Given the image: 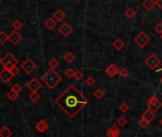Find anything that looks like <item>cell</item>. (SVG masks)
<instances>
[{"label": "cell", "instance_id": "obj_1", "mask_svg": "<svg viewBox=\"0 0 162 137\" xmlns=\"http://www.w3.org/2000/svg\"><path fill=\"white\" fill-rule=\"evenodd\" d=\"M88 103L89 100L74 85H69L55 99V104L71 119H73Z\"/></svg>", "mask_w": 162, "mask_h": 137}, {"label": "cell", "instance_id": "obj_2", "mask_svg": "<svg viewBox=\"0 0 162 137\" xmlns=\"http://www.w3.org/2000/svg\"><path fill=\"white\" fill-rule=\"evenodd\" d=\"M42 81L47 85L49 90H53L62 81V76L55 70L49 68L46 74L42 76Z\"/></svg>", "mask_w": 162, "mask_h": 137}, {"label": "cell", "instance_id": "obj_3", "mask_svg": "<svg viewBox=\"0 0 162 137\" xmlns=\"http://www.w3.org/2000/svg\"><path fill=\"white\" fill-rule=\"evenodd\" d=\"M134 41L140 49H144L148 45V43L150 42V37L145 33L140 31V33L135 37Z\"/></svg>", "mask_w": 162, "mask_h": 137}, {"label": "cell", "instance_id": "obj_4", "mask_svg": "<svg viewBox=\"0 0 162 137\" xmlns=\"http://www.w3.org/2000/svg\"><path fill=\"white\" fill-rule=\"evenodd\" d=\"M146 105L148 107V109H150V111H154V112L157 111L162 107L161 101H159V100L157 99V97L155 96V95H153V96H151L149 99H148Z\"/></svg>", "mask_w": 162, "mask_h": 137}, {"label": "cell", "instance_id": "obj_5", "mask_svg": "<svg viewBox=\"0 0 162 137\" xmlns=\"http://www.w3.org/2000/svg\"><path fill=\"white\" fill-rule=\"evenodd\" d=\"M36 68H37L36 64L30 58L26 59V60L21 64V68H23L26 74H32V72L36 70Z\"/></svg>", "mask_w": 162, "mask_h": 137}, {"label": "cell", "instance_id": "obj_6", "mask_svg": "<svg viewBox=\"0 0 162 137\" xmlns=\"http://www.w3.org/2000/svg\"><path fill=\"white\" fill-rule=\"evenodd\" d=\"M0 62H1V65L4 67L6 66L7 64H13L14 66H16L19 61L17 60V58H15V56L13 55L12 52H8L1 58V61Z\"/></svg>", "mask_w": 162, "mask_h": 137}, {"label": "cell", "instance_id": "obj_7", "mask_svg": "<svg viewBox=\"0 0 162 137\" xmlns=\"http://www.w3.org/2000/svg\"><path fill=\"white\" fill-rule=\"evenodd\" d=\"M145 64L150 68H156L157 66L160 65V60H159V58L156 55V54L152 53L151 55H149L147 57V59L145 60Z\"/></svg>", "mask_w": 162, "mask_h": 137}, {"label": "cell", "instance_id": "obj_8", "mask_svg": "<svg viewBox=\"0 0 162 137\" xmlns=\"http://www.w3.org/2000/svg\"><path fill=\"white\" fill-rule=\"evenodd\" d=\"M58 31H59V34H61L64 37H68V36L72 34V31H73V28H72L68 23L66 22L58 29Z\"/></svg>", "mask_w": 162, "mask_h": 137}, {"label": "cell", "instance_id": "obj_9", "mask_svg": "<svg viewBox=\"0 0 162 137\" xmlns=\"http://www.w3.org/2000/svg\"><path fill=\"white\" fill-rule=\"evenodd\" d=\"M27 88H28L31 93H37V91L42 88V84L38 79L33 78L30 82L27 84Z\"/></svg>", "mask_w": 162, "mask_h": 137}, {"label": "cell", "instance_id": "obj_10", "mask_svg": "<svg viewBox=\"0 0 162 137\" xmlns=\"http://www.w3.org/2000/svg\"><path fill=\"white\" fill-rule=\"evenodd\" d=\"M13 77L14 76L12 75V71L9 70H6V68H3L1 72H0V79H1L3 83H9Z\"/></svg>", "mask_w": 162, "mask_h": 137}, {"label": "cell", "instance_id": "obj_11", "mask_svg": "<svg viewBox=\"0 0 162 137\" xmlns=\"http://www.w3.org/2000/svg\"><path fill=\"white\" fill-rule=\"evenodd\" d=\"M120 70V68H119V67L117 66L116 64L112 63V64H110V65L106 68L105 72H106V74L109 77H114L117 74H119Z\"/></svg>", "mask_w": 162, "mask_h": 137}, {"label": "cell", "instance_id": "obj_12", "mask_svg": "<svg viewBox=\"0 0 162 137\" xmlns=\"http://www.w3.org/2000/svg\"><path fill=\"white\" fill-rule=\"evenodd\" d=\"M21 39H22V36L21 34L17 33V31H13L9 34V41H10L13 46L17 45L21 41Z\"/></svg>", "mask_w": 162, "mask_h": 137}, {"label": "cell", "instance_id": "obj_13", "mask_svg": "<svg viewBox=\"0 0 162 137\" xmlns=\"http://www.w3.org/2000/svg\"><path fill=\"white\" fill-rule=\"evenodd\" d=\"M120 135V130L118 125L113 124L107 130V137H119Z\"/></svg>", "mask_w": 162, "mask_h": 137}, {"label": "cell", "instance_id": "obj_14", "mask_svg": "<svg viewBox=\"0 0 162 137\" xmlns=\"http://www.w3.org/2000/svg\"><path fill=\"white\" fill-rule=\"evenodd\" d=\"M35 128H36V130H37L39 132L44 133V132H46L48 130L49 126H48V124L45 120H40L37 124H36Z\"/></svg>", "mask_w": 162, "mask_h": 137}, {"label": "cell", "instance_id": "obj_15", "mask_svg": "<svg viewBox=\"0 0 162 137\" xmlns=\"http://www.w3.org/2000/svg\"><path fill=\"white\" fill-rule=\"evenodd\" d=\"M141 117L144 118V119H146L148 122H150V123H151V122L156 118V114H155L154 111H150V109H147V111H144V112L141 114Z\"/></svg>", "mask_w": 162, "mask_h": 137}, {"label": "cell", "instance_id": "obj_16", "mask_svg": "<svg viewBox=\"0 0 162 137\" xmlns=\"http://www.w3.org/2000/svg\"><path fill=\"white\" fill-rule=\"evenodd\" d=\"M156 5V3L154 0H144V2L142 3V7L148 12H151L153 9L155 8Z\"/></svg>", "mask_w": 162, "mask_h": 137}, {"label": "cell", "instance_id": "obj_17", "mask_svg": "<svg viewBox=\"0 0 162 137\" xmlns=\"http://www.w3.org/2000/svg\"><path fill=\"white\" fill-rule=\"evenodd\" d=\"M56 26H57V21L55 19H53V17H49L48 19L45 22V27L49 31L53 30Z\"/></svg>", "mask_w": 162, "mask_h": 137}, {"label": "cell", "instance_id": "obj_18", "mask_svg": "<svg viewBox=\"0 0 162 137\" xmlns=\"http://www.w3.org/2000/svg\"><path fill=\"white\" fill-rule=\"evenodd\" d=\"M112 46L117 50V51H121L123 48H124V46H125V43H124V41L121 39V38H117L113 44H112Z\"/></svg>", "mask_w": 162, "mask_h": 137}, {"label": "cell", "instance_id": "obj_19", "mask_svg": "<svg viewBox=\"0 0 162 137\" xmlns=\"http://www.w3.org/2000/svg\"><path fill=\"white\" fill-rule=\"evenodd\" d=\"M53 17H54V19H55L56 21L58 22H61L62 20H64L65 19V17H66V13L63 12L62 10H57L55 12H54V15H53Z\"/></svg>", "mask_w": 162, "mask_h": 137}, {"label": "cell", "instance_id": "obj_20", "mask_svg": "<svg viewBox=\"0 0 162 137\" xmlns=\"http://www.w3.org/2000/svg\"><path fill=\"white\" fill-rule=\"evenodd\" d=\"M12 134V131L6 126H4L1 129V130H0V136L1 137H11Z\"/></svg>", "mask_w": 162, "mask_h": 137}, {"label": "cell", "instance_id": "obj_21", "mask_svg": "<svg viewBox=\"0 0 162 137\" xmlns=\"http://www.w3.org/2000/svg\"><path fill=\"white\" fill-rule=\"evenodd\" d=\"M75 55L72 52H67L65 55H64V60L66 62V63H68V64H71V63H73V61L75 60Z\"/></svg>", "mask_w": 162, "mask_h": 137}, {"label": "cell", "instance_id": "obj_22", "mask_svg": "<svg viewBox=\"0 0 162 137\" xmlns=\"http://www.w3.org/2000/svg\"><path fill=\"white\" fill-rule=\"evenodd\" d=\"M18 96H19V93H16V91L11 90L9 93H7V97L11 100V101H15V100L18 98Z\"/></svg>", "mask_w": 162, "mask_h": 137}, {"label": "cell", "instance_id": "obj_23", "mask_svg": "<svg viewBox=\"0 0 162 137\" xmlns=\"http://www.w3.org/2000/svg\"><path fill=\"white\" fill-rule=\"evenodd\" d=\"M29 98L30 99V101L32 103H36V102H38V100L40 98H41V95H40L38 93H31L29 95Z\"/></svg>", "mask_w": 162, "mask_h": 137}, {"label": "cell", "instance_id": "obj_24", "mask_svg": "<svg viewBox=\"0 0 162 137\" xmlns=\"http://www.w3.org/2000/svg\"><path fill=\"white\" fill-rule=\"evenodd\" d=\"M127 123H128V120L126 119L124 116H120L118 118V120H117V125H119L121 128L125 127L126 125H127Z\"/></svg>", "mask_w": 162, "mask_h": 137}, {"label": "cell", "instance_id": "obj_25", "mask_svg": "<svg viewBox=\"0 0 162 137\" xmlns=\"http://www.w3.org/2000/svg\"><path fill=\"white\" fill-rule=\"evenodd\" d=\"M125 15L127 16L129 19H132V18H134V16L136 15V11L132 8H129L125 11Z\"/></svg>", "mask_w": 162, "mask_h": 137}, {"label": "cell", "instance_id": "obj_26", "mask_svg": "<svg viewBox=\"0 0 162 137\" xmlns=\"http://www.w3.org/2000/svg\"><path fill=\"white\" fill-rule=\"evenodd\" d=\"M138 126H139V127L142 128V129H145V128H147L148 126H149L150 122H148L146 119H144V118L140 117V119L138 120Z\"/></svg>", "mask_w": 162, "mask_h": 137}, {"label": "cell", "instance_id": "obj_27", "mask_svg": "<svg viewBox=\"0 0 162 137\" xmlns=\"http://www.w3.org/2000/svg\"><path fill=\"white\" fill-rule=\"evenodd\" d=\"M105 95V93L102 90H101V89H98L95 93H94V96H95L98 100H100V99H102L103 96Z\"/></svg>", "mask_w": 162, "mask_h": 137}, {"label": "cell", "instance_id": "obj_28", "mask_svg": "<svg viewBox=\"0 0 162 137\" xmlns=\"http://www.w3.org/2000/svg\"><path fill=\"white\" fill-rule=\"evenodd\" d=\"M12 26V28L14 29V31H19L20 29H22V27H23V23H21V21H19V20H15V21H13Z\"/></svg>", "mask_w": 162, "mask_h": 137}, {"label": "cell", "instance_id": "obj_29", "mask_svg": "<svg viewBox=\"0 0 162 137\" xmlns=\"http://www.w3.org/2000/svg\"><path fill=\"white\" fill-rule=\"evenodd\" d=\"M9 40V35L5 34V31H0V43L2 45L6 42V41Z\"/></svg>", "mask_w": 162, "mask_h": 137}, {"label": "cell", "instance_id": "obj_30", "mask_svg": "<svg viewBox=\"0 0 162 137\" xmlns=\"http://www.w3.org/2000/svg\"><path fill=\"white\" fill-rule=\"evenodd\" d=\"M48 66H49V68H53V70H55V68L58 66H59V61H58L56 58H53V59H51L50 61H49Z\"/></svg>", "mask_w": 162, "mask_h": 137}, {"label": "cell", "instance_id": "obj_31", "mask_svg": "<svg viewBox=\"0 0 162 137\" xmlns=\"http://www.w3.org/2000/svg\"><path fill=\"white\" fill-rule=\"evenodd\" d=\"M65 75L66 76V78H68V79L74 78L75 71H74V70H72V68H67V70L65 71Z\"/></svg>", "mask_w": 162, "mask_h": 137}, {"label": "cell", "instance_id": "obj_32", "mask_svg": "<svg viewBox=\"0 0 162 137\" xmlns=\"http://www.w3.org/2000/svg\"><path fill=\"white\" fill-rule=\"evenodd\" d=\"M119 109H120V111H121V112H127L129 109H130V106L128 104H126V103H121V105L119 107Z\"/></svg>", "mask_w": 162, "mask_h": 137}, {"label": "cell", "instance_id": "obj_33", "mask_svg": "<svg viewBox=\"0 0 162 137\" xmlns=\"http://www.w3.org/2000/svg\"><path fill=\"white\" fill-rule=\"evenodd\" d=\"M85 83L87 84L88 87H93L94 85L96 84V80H95V78H94L93 76H89L88 78L85 80Z\"/></svg>", "mask_w": 162, "mask_h": 137}, {"label": "cell", "instance_id": "obj_34", "mask_svg": "<svg viewBox=\"0 0 162 137\" xmlns=\"http://www.w3.org/2000/svg\"><path fill=\"white\" fill-rule=\"evenodd\" d=\"M119 75L121 76V77H128L129 76V71H128L127 68H120V70Z\"/></svg>", "mask_w": 162, "mask_h": 137}, {"label": "cell", "instance_id": "obj_35", "mask_svg": "<svg viewBox=\"0 0 162 137\" xmlns=\"http://www.w3.org/2000/svg\"><path fill=\"white\" fill-rule=\"evenodd\" d=\"M155 31H156L158 34H162V22H158V23H156V25L155 26Z\"/></svg>", "mask_w": 162, "mask_h": 137}, {"label": "cell", "instance_id": "obj_36", "mask_svg": "<svg viewBox=\"0 0 162 137\" xmlns=\"http://www.w3.org/2000/svg\"><path fill=\"white\" fill-rule=\"evenodd\" d=\"M84 77V74L81 71H75V75H74V79L76 81H80Z\"/></svg>", "mask_w": 162, "mask_h": 137}, {"label": "cell", "instance_id": "obj_37", "mask_svg": "<svg viewBox=\"0 0 162 137\" xmlns=\"http://www.w3.org/2000/svg\"><path fill=\"white\" fill-rule=\"evenodd\" d=\"M11 90H14V91H16V93H19L20 91H21V90H22V87L18 84V83H15V84H13L12 86V89Z\"/></svg>", "mask_w": 162, "mask_h": 137}, {"label": "cell", "instance_id": "obj_38", "mask_svg": "<svg viewBox=\"0 0 162 137\" xmlns=\"http://www.w3.org/2000/svg\"><path fill=\"white\" fill-rule=\"evenodd\" d=\"M11 71H12V75H13V76H16V75L20 72V68H17V67L15 66V67L13 68Z\"/></svg>", "mask_w": 162, "mask_h": 137}, {"label": "cell", "instance_id": "obj_39", "mask_svg": "<svg viewBox=\"0 0 162 137\" xmlns=\"http://www.w3.org/2000/svg\"><path fill=\"white\" fill-rule=\"evenodd\" d=\"M156 5L158 6L161 9V10H162V0H156Z\"/></svg>", "mask_w": 162, "mask_h": 137}, {"label": "cell", "instance_id": "obj_40", "mask_svg": "<svg viewBox=\"0 0 162 137\" xmlns=\"http://www.w3.org/2000/svg\"><path fill=\"white\" fill-rule=\"evenodd\" d=\"M162 71V64H161V68H158V70H156V71Z\"/></svg>", "mask_w": 162, "mask_h": 137}, {"label": "cell", "instance_id": "obj_41", "mask_svg": "<svg viewBox=\"0 0 162 137\" xmlns=\"http://www.w3.org/2000/svg\"><path fill=\"white\" fill-rule=\"evenodd\" d=\"M159 123H160V125L162 126V118H161V119H160V121H159Z\"/></svg>", "mask_w": 162, "mask_h": 137}, {"label": "cell", "instance_id": "obj_42", "mask_svg": "<svg viewBox=\"0 0 162 137\" xmlns=\"http://www.w3.org/2000/svg\"><path fill=\"white\" fill-rule=\"evenodd\" d=\"M160 82H161V83H162V77H161V78H160Z\"/></svg>", "mask_w": 162, "mask_h": 137}, {"label": "cell", "instance_id": "obj_43", "mask_svg": "<svg viewBox=\"0 0 162 137\" xmlns=\"http://www.w3.org/2000/svg\"><path fill=\"white\" fill-rule=\"evenodd\" d=\"M160 38H161V39H162V34H161V35H160Z\"/></svg>", "mask_w": 162, "mask_h": 137}]
</instances>
